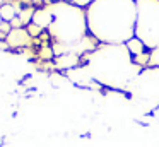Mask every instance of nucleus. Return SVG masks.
I'll return each instance as SVG.
<instances>
[{
	"label": "nucleus",
	"mask_w": 159,
	"mask_h": 147,
	"mask_svg": "<svg viewBox=\"0 0 159 147\" xmlns=\"http://www.w3.org/2000/svg\"><path fill=\"white\" fill-rule=\"evenodd\" d=\"M53 22L48 27L58 43H75L84 38V16L75 5L58 3L52 7Z\"/></svg>",
	"instance_id": "nucleus-1"
},
{
	"label": "nucleus",
	"mask_w": 159,
	"mask_h": 147,
	"mask_svg": "<svg viewBox=\"0 0 159 147\" xmlns=\"http://www.w3.org/2000/svg\"><path fill=\"white\" fill-rule=\"evenodd\" d=\"M29 41H31V36L26 31V27H19V29H12L11 33L5 36V43H7L9 48H22L28 46Z\"/></svg>",
	"instance_id": "nucleus-2"
},
{
	"label": "nucleus",
	"mask_w": 159,
	"mask_h": 147,
	"mask_svg": "<svg viewBox=\"0 0 159 147\" xmlns=\"http://www.w3.org/2000/svg\"><path fill=\"white\" fill-rule=\"evenodd\" d=\"M53 22V12L52 9H36L34 10V16H33V24L39 26L41 29H46L50 27Z\"/></svg>",
	"instance_id": "nucleus-3"
},
{
	"label": "nucleus",
	"mask_w": 159,
	"mask_h": 147,
	"mask_svg": "<svg viewBox=\"0 0 159 147\" xmlns=\"http://www.w3.org/2000/svg\"><path fill=\"white\" fill-rule=\"evenodd\" d=\"M79 63V55L77 53H65V55H60V57L55 58V65L57 68H65V70H72V68L77 67Z\"/></svg>",
	"instance_id": "nucleus-4"
},
{
	"label": "nucleus",
	"mask_w": 159,
	"mask_h": 147,
	"mask_svg": "<svg viewBox=\"0 0 159 147\" xmlns=\"http://www.w3.org/2000/svg\"><path fill=\"white\" fill-rule=\"evenodd\" d=\"M125 48L128 50V53H130L132 57H137V55H140L145 51V43L140 38H130V39L125 43Z\"/></svg>",
	"instance_id": "nucleus-5"
},
{
	"label": "nucleus",
	"mask_w": 159,
	"mask_h": 147,
	"mask_svg": "<svg viewBox=\"0 0 159 147\" xmlns=\"http://www.w3.org/2000/svg\"><path fill=\"white\" fill-rule=\"evenodd\" d=\"M0 17H2V21H7V22H11L14 17H17V9H16L14 3L0 5Z\"/></svg>",
	"instance_id": "nucleus-6"
},
{
	"label": "nucleus",
	"mask_w": 159,
	"mask_h": 147,
	"mask_svg": "<svg viewBox=\"0 0 159 147\" xmlns=\"http://www.w3.org/2000/svg\"><path fill=\"white\" fill-rule=\"evenodd\" d=\"M34 7H22L21 12H19V19L22 21V26H28L33 22V16H34Z\"/></svg>",
	"instance_id": "nucleus-7"
},
{
	"label": "nucleus",
	"mask_w": 159,
	"mask_h": 147,
	"mask_svg": "<svg viewBox=\"0 0 159 147\" xmlns=\"http://www.w3.org/2000/svg\"><path fill=\"white\" fill-rule=\"evenodd\" d=\"M39 57H41L43 60H52V58L55 57V53H53V46H50L48 43L41 44V48H39Z\"/></svg>",
	"instance_id": "nucleus-8"
},
{
	"label": "nucleus",
	"mask_w": 159,
	"mask_h": 147,
	"mask_svg": "<svg viewBox=\"0 0 159 147\" xmlns=\"http://www.w3.org/2000/svg\"><path fill=\"white\" fill-rule=\"evenodd\" d=\"M26 31L29 33V36H31V38H38V36H41V33H43L41 27L36 26V24H33V22L26 26Z\"/></svg>",
	"instance_id": "nucleus-9"
},
{
	"label": "nucleus",
	"mask_w": 159,
	"mask_h": 147,
	"mask_svg": "<svg viewBox=\"0 0 159 147\" xmlns=\"http://www.w3.org/2000/svg\"><path fill=\"white\" fill-rule=\"evenodd\" d=\"M70 2H72V5H75V7H79V9H82V7L91 5L94 0H70Z\"/></svg>",
	"instance_id": "nucleus-10"
},
{
	"label": "nucleus",
	"mask_w": 159,
	"mask_h": 147,
	"mask_svg": "<svg viewBox=\"0 0 159 147\" xmlns=\"http://www.w3.org/2000/svg\"><path fill=\"white\" fill-rule=\"evenodd\" d=\"M11 26H12V29H19V27H24V26H22V21L19 19V16H17V17H14V19L11 21Z\"/></svg>",
	"instance_id": "nucleus-11"
},
{
	"label": "nucleus",
	"mask_w": 159,
	"mask_h": 147,
	"mask_svg": "<svg viewBox=\"0 0 159 147\" xmlns=\"http://www.w3.org/2000/svg\"><path fill=\"white\" fill-rule=\"evenodd\" d=\"M29 2H31L33 5H41V3L45 2V0H29Z\"/></svg>",
	"instance_id": "nucleus-12"
},
{
	"label": "nucleus",
	"mask_w": 159,
	"mask_h": 147,
	"mask_svg": "<svg viewBox=\"0 0 159 147\" xmlns=\"http://www.w3.org/2000/svg\"><path fill=\"white\" fill-rule=\"evenodd\" d=\"M46 2H53V0H46Z\"/></svg>",
	"instance_id": "nucleus-13"
},
{
	"label": "nucleus",
	"mask_w": 159,
	"mask_h": 147,
	"mask_svg": "<svg viewBox=\"0 0 159 147\" xmlns=\"http://www.w3.org/2000/svg\"><path fill=\"white\" fill-rule=\"evenodd\" d=\"M0 22H2V17H0Z\"/></svg>",
	"instance_id": "nucleus-14"
}]
</instances>
